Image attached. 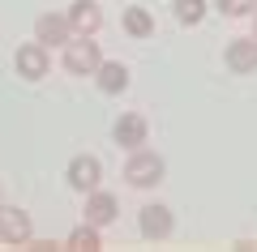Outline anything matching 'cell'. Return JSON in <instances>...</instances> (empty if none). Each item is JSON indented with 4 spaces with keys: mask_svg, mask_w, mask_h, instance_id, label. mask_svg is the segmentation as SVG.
<instances>
[{
    "mask_svg": "<svg viewBox=\"0 0 257 252\" xmlns=\"http://www.w3.org/2000/svg\"><path fill=\"white\" fill-rule=\"evenodd\" d=\"M163 180H167L163 154L146 150V145L128 150V158H124V184H128V188H159Z\"/></svg>",
    "mask_w": 257,
    "mask_h": 252,
    "instance_id": "6da1fadb",
    "label": "cell"
},
{
    "mask_svg": "<svg viewBox=\"0 0 257 252\" xmlns=\"http://www.w3.org/2000/svg\"><path fill=\"white\" fill-rule=\"evenodd\" d=\"M99 60H103V52H99V43H94V35H73L60 47V64H64V73H73V77H94Z\"/></svg>",
    "mask_w": 257,
    "mask_h": 252,
    "instance_id": "7a4b0ae2",
    "label": "cell"
},
{
    "mask_svg": "<svg viewBox=\"0 0 257 252\" xmlns=\"http://www.w3.org/2000/svg\"><path fill=\"white\" fill-rule=\"evenodd\" d=\"M138 231H142V239H150V243L172 239V231H176L172 209H167L163 201H146V205L138 209Z\"/></svg>",
    "mask_w": 257,
    "mask_h": 252,
    "instance_id": "3957f363",
    "label": "cell"
},
{
    "mask_svg": "<svg viewBox=\"0 0 257 252\" xmlns=\"http://www.w3.org/2000/svg\"><path fill=\"white\" fill-rule=\"evenodd\" d=\"M13 69H18L22 81H43L47 73H52V52H47L43 43H22L18 52H13Z\"/></svg>",
    "mask_w": 257,
    "mask_h": 252,
    "instance_id": "277c9868",
    "label": "cell"
},
{
    "mask_svg": "<svg viewBox=\"0 0 257 252\" xmlns=\"http://www.w3.org/2000/svg\"><path fill=\"white\" fill-rule=\"evenodd\" d=\"M0 239L13 243V248H26L35 239V222H30V214L22 205H5L0 201Z\"/></svg>",
    "mask_w": 257,
    "mask_h": 252,
    "instance_id": "5b68a950",
    "label": "cell"
},
{
    "mask_svg": "<svg viewBox=\"0 0 257 252\" xmlns=\"http://www.w3.org/2000/svg\"><path fill=\"white\" fill-rule=\"evenodd\" d=\"M64 180H69V188L73 192H90V188H99L103 184V162L94 158V154H73L69 158V167H64Z\"/></svg>",
    "mask_w": 257,
    "mask_h": 252,
    "instance_id": "8992f818",
    "label": "cell"
},
{
    "mask_svg": "<svg viewBox=\"0 0 257 252\" xmlns=\"http://www.w3.org/2000/svg\"><path fill=\"white\" fill-rule=\"evenodd\" d=\"M82 214H86V222H94L103 231V226H111L116 222V214H120V201H116V192H107L99 184V188H90L86 192V205H82Z\"/></svg>",
    "mask_w": 257,
    "mask_h": 252,
    "instance_id": "52a82bcc",
    "label": "cell"
},
{
    "mask_svg": "<svg viewBox=\"0 0 257 252\" xmlns=\"http://www.w3.org/2000/svg\"><path fill=\"white\" fill-rule=\"evenodd\" d=\"M69 39H73V26H69L64 13H39L35 18V43H43L47 52L52 47H64Z\"/></svg>",
    "mask_w": 257,
    "mask_h": 252,
    "instance_id": "ba28073f",
    "label": "cell"
},
{
    "mask_svg": "<svg viewBox=\"0 0 257 252\" xmlns=\"http://www.w3.org/2000/svg\"><path fill=\"white\" fill-rule=\"evenodd\" d=\"M146 137H150V124L138 111H124V116L111 124V141H116L120 150H138V145H146Z\"/></svg>",
    "mask_w": 257,
    "mask_h": 252,
    "instance_id": "9c48e42d",
    "label": "cell"
},
{
    "mask_svg": "<svg viewBox=\"0 0 257 252\" xmlns=\"http://www.w3.org/2000/svg\"><path fill=\"white\" fill-rule=\"evenodd\" d=\"M223 64L231 73H257V35H240V39H227V52H223Z\"/></svg>",
    "mask_w": 257,
    "mask_h": 252,
    "instance_id": "30bf717a",
    "label": "cell"
},
{
    "mask_svg": "<svg viewBox=\"0 0 257 252\" xmlns=\"http://www.w3.org/2000/svg\"><path fill=\"white\" fill-rule=\"evenodd\" d=\"M64 18H69L73 35H99V30H103V9H99V0H73V5L64 9Z\"/></svg>",
    "mask_w": 257,
    "mask_h": 252,
    "instance_id": "8fae6325",
    "label": "cell"
},
{
    "mask_svg": "<svg viewBox=\"0 0 257 252\" xmlns=\"http://www.w3.org/2000/svg\"><path fill=\"white\" fill-rule=\"evenodd\" d=\"M94 86H99L103 94H124V90H128V64H124V60H107V56H103L99 69H94Z\"/></svg>",
    "mask_w": 257,
    "mask_h": 252,
    "instance_id": "7c38bea8",
    "label": "cell"
},
{
    "mask_svg": "<svg viewBox=\"0 0 257 252\" xmlns=\"http://www.w3.org/2000/svg\"><path fill=\"white\" fill-rule=\"evenodd\" d=\"M120 26H124V35H133V39H150L155 35V13L142 9V5H128L124 18H120Z\"/></svg>",
    "mask_w": 257,
    "mask_h": 252,
    "instance_id": "4fadbf2b",
    "label": "cell"
},
{
    "mask_svg": "<svg viewBox=\"0 0 257 252\" xmlns=\"http://www.w3.org/2000/svg\"><path fill=\"white\" fill-rule=\"evenodd\" d=\"M64 248H73V252H99V248H103L99 226H94V222L73 226V231H69V239H64Z\"/></svg>",
    "mask_w": 257,
    "mask_h": 252,
    "instance_id": "5bb4252c",
    "label": "cell"
},
{
    "mask_svg": "<svg viewBox=\"0 0 257 252\" xmlns=\"http://www.w3.org/2000/svg\"><path fill=\"white\" fill-rule=\"evenodd\" d=\"M206 0H172V13H176V22L180 26H202L206 22Z\"/></svg>",
    "mask_w": 257,
    "mask_h": 252,
    "instance_id": "9a60e30c",
    "label": "cell"
},
{
    "mask_svg": "<svg viewBox=\"0 0 257 252\" xmlns=\"http://www.w3.org/2000/svg\"><path fill=\"white\" fill-rule=\"evenodd\" d=\"M214 9H219L223 18H253L257 0H214Z\"/></svg>",
    "mask_w": 257,
    "mask_h": 252,
    "instance_id": "2e32d148",
    "label": "cell"
},
{
    "mask_svg": "<svg viewBox=\"0 0 257 252\" xmlns=\"http://www.w3.org/2000/svg\"><path fill=\"white\" fill-rule=\"evenodd\" d=\"M253 35H257V9H253Z\"/></svg>",
    "mask_w": 257,
    "mask_h": 252,
    "instance_id": "e0dca14e",
    "label": "cell"
},
{
    "mask_svg": "<svg viewBox=\"0 0 257 252\" xmlns=\"http://www.w3.org/2000/svg\"><path fill=\"white\" fill-rule=\"evenodd\" d=\"M0 201H5V188H0Z\"/></svg>",
    "mask_w": 257,
    "mask_h": 252,
    "instance_id": "ac0fdd59",
    "label": "cell"
}]
</instances>
